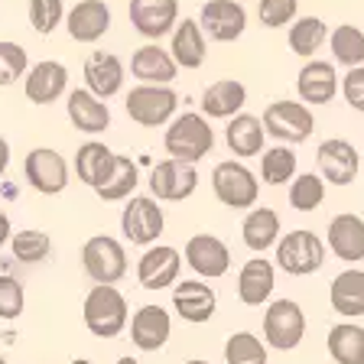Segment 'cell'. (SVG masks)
I'll return each instance as SVG.
<instances>
[{
  "label": "cell",
  "mask_w": 364,
  "mask_h": 364,
  "mask_svg": "<svg viewBox=\"0 0 364 364\" xmlns=\"http://www.w3.org/2000/svg\"><path fill=\"white\" fill-rule=\"evenodd\" d=\"M247 105V88L237 78H218L205 88L202 95V114L208 121H231Z\"/></svg>",
  "instance_id": "obj_26"
},
{
  "label": "cell",
  "mask_w": 364,
  "mask_h": 364,
  "mask_svg": "<svg viewBox=\"0 0 364 364\" xmlns=\"http://www.w3.org/2000/svg\"><path fill=\"white\" fill-rule=\"evenodd\" d=\"M176 107H179V95L169 85H136V88H130L127 101H124L127 117L146 130L166 127L176 117Z\"/></svg>",
  "instance_id": "obj_5"
},
{
  "label": "cell",
  "mask_w": 364,
  "mask_h": 364,
  "mask_svg": "<svg viewBox=\"0 0 364 364\" xmlns=\"http://www.w3.org/2000/svg\"><path fill=\"white\" fill-rule=\"evenodd\" d=\"M117 364H140V361H136V358H130V355H127V358H121V361H117Z\"/></svg>",
  "instance_id": "obj_48"
},
{
  "label": "cell",
  "mask_w": 364,
  "mask_h": 364,
  "mask_svg": "<svg viewBox=\"0 0 364 364\" xmlns=\"http://www.w3.org/2000/svg\"><path fill=\"white\" fill-rule=\"evenodd\" d=\"M85 88L101 101H111L114 95H121L124 88V62L114 53H91L85 59Z\"/></svg>",
  "instance_id": "obj_22"
},
{
  "label": "cell",
  "mask_w": 364,
  "mask_h": 364,
  "mask_svg": "<svg viewBox=\"0 0 364 364\" xmlns=\"http://www.w3.org/2000/svg\"><path fill=\"white\" fill-rule=\"evenodd\" d=\"M7 166H10V144L0 136V176L7 173Z\"/></svg>",
  "instance_id": "obj_47"
},
{
  "label": "cell",
  "mask_w": 364,
  "mask_h": 364,
  "mask_svg": "<svg viewBox=\"0 0 364 364\" xmlns=\"http://www.w3.org/2000/svg\"><path fill=\"white\" fill-rule=\"evenodd\" d=\"M114 159H117V153H114L111 146H105L101 140H88V144H82L78 153H75L78 179H82L85 186H91V189H101V186L107 182V176L114 173Z\"/></svg>",
  "instance_id": "obj_32"
},
{
  "label": "cell",
  "mask_w": 364,
  "mask_h": 364,
  "mask_svg": "<svg viewBox=\"0 0 364 364\" xmlns=\"http://www.w3.org/2000/svg\"><path fill=\"white\" fill-rule=\"evenodd\" d=\"M23 179L30 182V189L39 196H59L68 186V163L53 146H36L23 159Z\"/></svg>",
  "instance_id": "obj_10"
},
{
  "label": "cell",
  "mask_w": 364,
  "mask_h": 364,
  "mask_svg": "<svg viewBox=\"0 0 364 364\" xmlns=\"http://www.w3.org/2000/svg\"><path fill=\"white\" fill-rule=\"evenodd\" d=\"M65 20V4L62 0H30V23L39 36L55 33Z\"/></svg>",
  "instance_id": "obj_43"
},
{
  "label": "cell",
  "mask_w": 364,
  "mask_h": 364,
  "mask_svg": "<svg viewBox=\"0 0 364 364\" xmlns=\"http://www.w3.org/2000/svg\"><path fill=\"white\" fill-rule=\"evenodd\" d=\"M163 146H166L169 159H179V163H192L196 166L198 159H205L215 150V130L208 124V117L198 111L176 114L173 121L166 124Z\"/></svg>",
  "instance_id": "obj_1"
},
{
  "label": "cell",
  "mask_w": 364,
  "mask_h": 364,
  "mask_svg": "<svg viewBox=\"0 0 364 364\" xmlns=\"http://www.w3.org/2000/svg\"><path fill=\"white\" fill-rule=\"evenodd\" d=\"M10 237H14V225H10V215L0 208V247L10 244Z\"/></svg>",
  "instance_id": "obj_46"
},
{
  "label": "cell",
  "mask_w": 364,
  "mask_h": 364,
  "mask_svg": "<svg viewBox=\"0 0 364 364\" xmlns=\"http://www.w3.org/2000/svg\"><path fill=\"white\" fill-rule=\"evenodd\" d=\"M173 335V318L163 306H140L130 316V341L140 351H159Z\"/></svg>",
  "instance_id": "obj_21"
},
{
  "label": "cell",
  "mask_w": 364,
  "mask_h": 364,
  "mask_svg": "<svg viewBox=\"0 0 364 364\" xmlns=\"http://www.w3.org/2000/svg\"><path fill=\"white\" fill-rule=\"evenodd\" d=\"M82 318L95 338H117L130 322L127 299L117 287H91L85 296Z\"/></svg>",
  "instance_id": "obj_2"
},
{
  "label": "cell",
  "mask_w": 364,
  "mask_h": 364,
  "mask_svg": "<svg viewBox=\"0 0 364 364\" xmlns=\"http://www.w3.org/2000/svg\"><path fill=\"white\" fill-rule=\"evenodd\" d=\"M166 228V218H163V208L153 196H130L127 205L121 212V231L130 244L136 247H153Z\"/></svg>",
  "instance_id": "obj_9"
},
{
  "label": "cell",
  "mask_w": 364,
  "mask_h": 364,
  "mask_svg": "<svg viewBox=\"0 0 364 364\" xmlns=\"http://www.w3.org/2000/svg\"><path fill=\"white\" fill-rule=\"evenodd\" d=\"M136 186H140V169H136V163L130 156H121V153H117L114 173L107 176V182L95 192H98L101 202H127V198L134 196Z\"/></svg>",
  "instance_id": "obj_35"
},
{
  "label": "cell",
  "mask_w": 364,
  "mask_h": 364,
  "mask_svg": "<svg viewBox=\"0 0 364 364\" xmlns=\"http://www.w3.org/2000/svg\"><path fill=\"white\" fill-rule=\"evenodd\" d=\"M257 20L267 30H283L299 20V0H260Z\"/></svg>",
  "instance_id": "obj_42"
},
{
  "label": "cell",
  "mask_w": 364,
  "mask_h": 364,
  "mask_svg": "<svg viewBox=\"0 0 364 364\" xmlns=\"http://www.w3.org/2000/svg\"><path fill=\"white\" fill-rule=\"evenodd\" d=\"M130 23L150 43H159L163 36H173L179 23V0H130Z\"/></svg>",
  "instance_id": "obj_15"
},
{
  "label": "cell",
  "mask_w": 364,
  "mask_h": 364,
  "mask_svg": "<svg viewBox=\"0 0 364 364\" xmlns=\"http://www.w3.org/2000/svg\"><path fill=\"white\" fill-rule=\"evenodd\" d=\"M23 306H26V289L16 277L0 273V322H10V318H20Z\"/></svg>",
  "instance_id": "obj_44"
},
{
  "label": "cell",
  "mask_w": 364,
  "mask_h": 364,
  "mask_svg": "<svg viewBox=\"0 0 364 364\" xmlns=\"http://www.w3.org/2000/svg\"><path fill=\"white\" fill-rule=\"evenodd\" d=\"M169 55L176 59L179 68H202L205 65V55H208V36L202 33L198 20L186 16L182 23H176L173 39H169Z\"/></svg>",
  "instance_id": "obj_28"
},
{
  "label": "cell",
  "mask_w": 364,
  "mask_h": 364,
  "mask_svg": "<svg viewBox=\"0 0 364 364\" xmlns=\"http://www.w3.org/2000/svg\"><path fill=\"white\" fill-rule=\"evenodd\" d=\"M316 163H318V176L332 186H351L358 179V169H361V156H358V146L345 136H332V140H322L316 150Z\"/></svg>",
  "instance_id": "obj_12"
},
{
  "label": "cell",
  "mask_w": 364,
  "mask_h": 364,
  "mask_svg": "<svg viewBox=\"0 0 364 364\" xmlns=\"http://www.w3.org/2000/svg\"><path fill=\"white\" fill-rule=\"evenodd\" d=\"M65 30L75 43H98L111 30V7L105 0H78L65 14Z\"/></svg>",
  "instance_id": "obj_23"
},
{
  "label": "cell",
  "mask_w": 364,
  "mask_h": 364,
  "mask_svg": "<svg viewBox=\"0 0 364 364\" xmlns=\"http://www.w3.org/2000/svg\"><path fill=\"white\" fill-rule=\"evenodd\" d=\"M212 192L225 208H235V212L254 208L260 198L257 173H250L241 159H225L212 169Z\"/></svg>",
  "instance_id": "obj_4"
},
{
  "label": "cell",
  "mask_w": 364,
  "mask_h": 364,
  "mask_svg": "<svg viewBox=\"0 0 364 364\" xmlns=\"http://www.w3.org/2000/svg\"><path fill=\"white\" fill-rule=\"evenodd\" d=\"M306 335V312L296 299H273L264 312V341L277 351H293Z\"/></svg>",
  "instance_id": "obj_8"
},
{
  "label": "cell",
  "mask_w": 364,
  "mask_h": 364,
  "mask_svg": "<svg viewBox=\"0 0 364 364\" xmlns=\"http://www.w3.org/2000/svg\"><path fill=\"white\" fill-rule=\"evenodd\" d=\"M326 247L345 264L364 260V218L355 212H341L328 221Z\"/></svg>",
  "instance_id": "obj_19"
},
{
  "label": "cell",
  "mask_w": 364,
  "mask_h": 364,
  "mask_svg": "<svg viewBox=\"0 0 364 364\" xmlns=\"http://www.w3.org/2000/svg\"><path fill=\"white\" fill-rule=\"evenodd\" d=\"M182 254L169 244H153L144 250V257L136 260V280L144 289H169L179 283Z\"/></svg>",
  "instance_id": "obj_16"
},
{
  "label": "cell",
  "mask_w": 364,
  "mask_h": 364,
  "mask_svg": "<svg viewBox=\"0 0 364 364\" xmlns=\"http://www.w3.org/2000/svg\"><path fill=\"white\" fill-rule=\"evenodd\" d=\"M10 250H14V260H20V264H46L53 257V237L39 228H23V231H14Z\"/></svg>",
  "instance_id": "obj_38"
},
{
  "label": "cell",
  "mask_w": 364,
  "mask_h": 364,
  "mask_svg": "<svg viewBox=\"0 0 364 364\" xmlns=\"http://www.w3.org/2000/svg\"><path fill=\"white\" fill-rule=\"evenodd\" d=\"M0 364H7V358H0Z\"/></svg>",
  "instance_id": "obj_51"
},
{
  "label": "cell",
  "mask_w": 364,
  "mask_h": 364,
  "mask_svg": "<svg viewBox=\"0 0 364 364\" xmlns=\"http://www.w3.org/2000/svg\"><path fill=\"white\" fill-rule=\"evenodd\" d=\"M26 49L14 39H0V88H10L26 75Z\"/></svg>",
  "instance_id": "obj_41"
},
{
  "label": "cell",
  "mask_w": 364,
  "mask_h": 364,
  "mask_svg": "<svg viewBox=\"0 0 364 364\" xmlns=\"http://www.w3.org/2000/svg\"><path fill=\"white\" fill-rule=\"evenodd\" d=\"M287 198L296 212H316L326 202V179L318 173H296V179L287 189Z\"/></svg>",
  "instance_id": "obj_39"
},
{
  "label": "cell",
  "mask_w": 364,
  "mask_h": 364,
  "mask_svg": "<svg viewBox=\"0 0 364 364\" xmlns=\"http://www.w3.org/2000/svg\"><path fill=\"white\" fill-rule=\"evenodd\" d=\"M182 260L198 280H221L231 270V250L218 235H192L182 247Z\"/></svg>",
  "instance_id": "obj_11"
},
{
  "label": "cell",
  "mask_w": 364,
  "mask_h": 364,
  "mask_svg": "<svg viewBox=\"0 0 364 364\" xmlns=\"http://www.w3.org/2000/svg\"><path fill=\"white\" fill-rule=\"evenodd\" d=\"M72 364H91V361H88V358H75V361H72Z\"/></svg>",
  "instance_id": "obj_49"
},
{
  "label": "cell",
  "mask_w": 364,
  "mask_h": 364,
  "mask_svg": "<svg viewBox=\"0 0 364 364\" xmlns=\"http://www.w3.org/2000/svg\"><path fill=\"white\" fill-rule=\"evenodd\" d=\"M296 169H299V159H296L293 146L277 144L260 153V179L267 186H287V182H293Z\"/></svg>",
  "instance_id": "obj_36"
},
{
  "label": "cell",
  "mask_w": 364,
  "mask_h": 364,
  "mask_svg": "<svg viewBox=\"0 0 364 364\" xmlns=\"http://www.w3.org/2000/svg\"><path fill=\"white\" fill-rule=\"evenodd\" d=\"M326 241L318 235H312L309 228H296L289 235H283L277 241V267L289 277H309V273L322 270L326 264Z\"/></svg>",
  "instance_id": "obj_3"
},
{
  "label": "cell",
  "mask_w": 364,
  "mask_h": 364,
  "mask_svg": "<svg viewBox=\"0 0 364 364\" xmlns=\"http://www.w3.org/2000/svg\"><path fill=\"white\" fill-rule=\"evenodd\" d=\"M198 26L215 43H235L247 30V10L237 0H205L202 14H198Z\"/></svg>",
  "instance_id": "obj_13"
},
{
  "label": "cell",
  "mask_w": 364,
  "mask_h": 364,
  "mask_svg": "<svg viewBox=\"0 0 364 364\" xmlns=\"http://www.w3.org/2000/svg\"><path fill=\"white\" fill-rule=\"evenodd\" d=\"M328 303L345 318L364 316V270H358V267L341 270L338 277L328 283Z\"/></svg>",
  "instance_id": "obj_31"
},
{
  "label": "cell",
  "mask_w": 364,
  "mask_h": 364,
  "mask_svg": "<svg viewBox=\"0 0 364 364\" xmlns=\"http://www.w3.org/2000/svg\"><path fill=\"white\" fill-rule=\"evenodd\" d=\"M328 358L335 364H364V328L355 322H341L328 328Z\"/></svg>",
  "instance_id": "obj_33"
},
{
  "label": "cell",
  "mask_w": 364,
  "mask_h": 364,
  "mask_svg": "<svg viewBox=\"0 0 364 364\" xmlns=\"http://www.w3.org/2000/svg\"><path fill=\"white\" fill-rule=\"evenodd\" d=\"M68 88V68L55 59H43L26 72V98L30 105H55Z\"/></svg>",
  "instance_id": "obj_25"
},
{
  "label": "cell",
  "mask_w": 364,
  "mask_h": 364,
  "mask_svg": "<svg viewBox=\"0 0 364 364\" xmlns=\"http://www.w3.org/2000/svg\"><path fill=\"white\" fill-rule=\"evenodd\" d=\"M198 189V169L192 163L163 159L150 173V196L156 202H186Z\"/></svg>",
  "instance_id": "obj_14"
},
{
  "label": "cell",
  "mask_w": 364,
  "mask_h": 364,
  "mask_svg": "<svg viewBox=\"0 0 364 364\" xmlns=\"http://www.w3.org/2000/svg\"><path fill=\"white\" fill-rule=\"evenodd\" d=\"M328 46H332V55L338 65L345 68H358L364 65V33L358 30L355 23H341L328 33Z\"/></svg>",
  "instance_id": "obj_37"
},
{
  "label": "cell",
  "mask_w": 364,
  "mask_h": 364,
  "mask_svg": "<svg viewBox=\"0 0 364 364\" xmlns=\"http://www.w3.org/2000/svg\"><path fill=\"white\" fill-rule=\"evenodd\" d=\"M225 364H267V341L254 332H235L225 341Z\"/></svg>",
  "instance_id": "obj_40"
},
{
  "label": "cell",
  "mask_w": 364,
  "mask_h": 364,
  "mask_svg": "<svg viewBox=\"0 0 364 364\" xmlns=\"http://www.w3.org/2000/svg\"><path fill=\"white\" fill-rule=\"evenodd\" d=\"M287 39H289V49H293L296 55L312 59V55L328 43V26L322 16H299V20L289 26Z\"/></svg>",
  "instance_id": "obj_34"
},
{
  "label": "cell",
  "mask_w": 364,
  "mask_h": 364,
  "mask_svg": "<svg viewBox=\"0 0 364 364\" xmlns=\"http://www.w3.org/2000/svg\"><path fill=\"white\" fill-rule=\"evenodd\" d=\"M341 95H345V101H348L355 111L364 114V65L345 72V78H341Z\"/></svg>",
  "instance_id": "obj_45"
},
{
  "label": "cell",
  "mask_w": 364,
  "mask_h": 364,
  "mask_svg": "<svg viewBox=\"0 0 364 364\" xmlns=\"http://www.w3.org/2000/svg\"><path fill=\"white\" fill-rule=\"evenodd\" d=\"M65 114H68V121H72V127L82 130V134H91V136L105 134V130L111 127V107H107V101L95 98L88 88L68 91Z\"/></svg>",
  "instance_id": "obj_24"
},
{
  "label": "cell",
  "mask_w": 364,
  "mask_h": 364,
  "mask_svg": "<svg viewBox=\"0 0 364 364\" xmlns=\"http://www.w3.org/2000/svg\"><path fill=\"white\" fill-rule=\"evenodd\" d=\"M264 130L280 140L283 146H299L306 144L316 130V117L312 111L303 105V101H273V105L264 107Z\"/></svg>",
  "instance_id": "obj_7"
},
{
  "label": "cell",
  "mask_w": 364,
  "mask_h": 364,
  "mask_svg": "<svg viewBox=\"0 0 364 364\" xmlns=\"http://www.w3.org/2000/svg\"><path fill=\"white\" fill-rule=\"evenodd\" d=\"M173 309L182 322L202 326L218 309V296L205 280H179L173 287Z\"/></svg>",
  "instance_id": "obj_17"
},
{
  "label": "cell",
  "mask_w": 364,
  "mask_h": 364,
  "mask_svg": "<svg viewBox=\"0 0 364 364\" xmlns=\"http://www.w3.org/2000/svg\"><path fill=\"white\" fill-rule=\"evenodd\" d=\"M186 364H208V361H202V358H196V361H186Z\"/></svg>",
  "instance_id": "obj_50"
},
{
  "label": "cell",
  "mask_w": 364,
  "mask_h": 364,
  "mask_svg": "<svg viewBox=\"0 0 364 364\" xmlns=\"http://www.w3.org/2000/svg\"><path fill=\"white\" fill-rule=\"evenodd\" d=\"M225 144L228 150L235 156H260L264 153V144H267V130H264V121L254 117V114H237L231 117L225 127Z\"/></svg>",
  "instance_id": "obj_30"
},
{
  "label": "cell",
  "mask_w": 364,
  "mask_h": 364,
  "mask_svg": "<svg viewBox=\"0 0 364 364\" xmlns=\"http://www.w3.org/2000/svg\"><path fill=\"white\" fill-rule=\"evenodd\" d=\"M130 75L140 85H173L179 65L169 55V49H163L159 43H144L130 55Z\"/></svg>",
  "instance_id": "obj_20"
},
{
  "label": "cell",
  "mask_w": 364,
  "mask_h": 364,
  "mask_svg": "<svg viewBox=\"0 0 364 364\" xmlns=\"http://www.w3.org/2000/svg\"><path fill=\"white\" fill-rule=\"evenodd\" d=\"M273 287H277V270H273L270 260L257 257V254L237 273V299L244 306H264L270 299Z\"/></svg>",
  "instance_id": "obj_29"
},
{
  "label": "cell",
  "mask_w": 364,
  "mask_h": 364,
  "mask_svg": "<svg viewBox=\"0 0 364 364\" xmlns=\"http://www.w3.org/2000/svg\"><path fill=\"white\" fill-rule=\"evenodd\" d=\"M82 267L95 280V287H114L127 277V250L117 237L95 235L82 247Z\"/></svg>",
  "instance_id": "obj_6"
},
{
  "label": "cell",
  "mask_w": 364,
  "mask_h": 364,
  "mask_svg": "<svg viewBox=\"0 0 364 364\" xmlns=\"http://www.w3.org/2000/svg\"><path fill=\"white\" fill-rule=\"evenodd\" d=\"M241 237H244V247L250 250V254H264V250L277 247V241L283 237V225H280V215L273 212V208H267V205H254L247 215H244L241 221Z\"/></svg>",
  "instance_id": "obj_27"
},
{
  "label": "cell",
  "mask_w": 364,
  "mask_h": 364,
  "mask_svg": "<svg viewBox=\"0 0 364 364\" xmlns=\"http://www.w3.org/2000/svg\"><path fill=\"white\" fill-rule=\"evenodd\" d=\"M296 91H299V101L306 107L309 105H332L335 95H338V72H335V62H322V59H309L299 75H296Z\"/></svg>",
  "instance_id": "obj_18"
}]
</instances>
